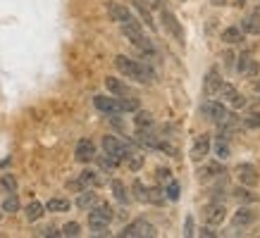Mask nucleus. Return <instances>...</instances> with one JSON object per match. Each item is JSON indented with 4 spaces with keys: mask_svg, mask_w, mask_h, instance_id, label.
<instances>
[{
    "mask_svg": "<svg viewBox=\"0 0 260 238\" xmlns=\"http://www.w3.org/2000/svg\"><path fill=\"white\" fill-rule=\"evenodd\" d=\"M103 150H105V155H110V158L117 159V162H124V159L129 158V153H134L129 143H124V141L115 138V136H105L103 138Z\"/></svg>",
    "mask_w": 260,
    "mask_h": 238,
    "instance_id": "obj_4",
    "label": "nucleus"
},
{
    "mask_svg": "<svg viewBox=\"0 0 260 238\" xmlns=\"http://www.w3.org/2000/svg\"><path fill=\"white\" fill-rule=\"evenodd\" d=\"M96 202H98L96 193H91V191H82V196L77 198V207H82V210H91Z\"/></svg>",
    "mask_w": 260,
    "mask_h": 238,
    "instance_id": "obj_23",
    "label": "nucleus"
},
{
    "mask_svg": "<svg viewBox=\"0 0 260 238\" xmlns=\"http://www.w3.org/2000/svg\"><path fill=\"white\" fill-rule=\"evenodd\" d=\"M62 236H69V238H74V236H79L82 234V226L77 224V222H69V224L62 226V231H60Z\"/></svg>",
    "mask_w": 260,
    "mask_h": 238,
    "instance_id": "obj_35",
    "label": "nucleus"
},
{
    "mask_svg": "<svg viewBox=\"0 0 260 238\" xmlns=\"http://www.w3.org/2000/svg\"><path fill=\"white\" fill-rule=\"evenodd\" d=\"M45 210H50V212H67L69 210V200L67 198H50V200H48V205H45Z\"/></svg>",
    "mask_w": 260,
    "mask_h": 238,
    "instance_id": "obj_27",
    "label": "nucleus"
},
{
    "mask_svg": "<svg viewBox=\"0 0 260 238\" xmlns=\"http://www.w3.org/2000/svg\"><path fill=\"white\" fill-rule=\"evenodd\" d=\"M108 14L112 17V22H117L120 27L127 24V22H134V19H136L124 5H117V2H108Z\"/></svg>",
    "mask_w": 260,
    "mask_h": 238,
    "instance_id": "obj_10",
    "label": "nucleus"
},
{
    "mask_svg": "<svg viewBox=\"0 0 260 238\" xmlns=\"http://www.w3.org/2000/svg\"><path fill=\"white\" fill-rule=\"evenodd\" d=\"M165 191L163 188H148V202H153V205H163L165 202Z\"/></svg>",
    "mask_w": 260,
    "mask_h": 238,
    "instance_id": "obj_32",
    "label": "nucleus"
},
{
    "mask_svg": "<svg viewBox=\"0 0 260 238\" xmlns=\"http://www.w3.org/2000/svg\"><path fill=\"white\" fill-rule=\"evenodd\" d=\"M196 231H193V217H186V222H184V236L191 238Z\"/></svg>",
    "mask_w": 260,
    "mask_h": 238,
    "instance_id": "obj_44",
    "label": "nucleus"
},
{
    "mask_svg": "<svg viewBox=\"0 0 260 238\" xmlns=\"http://www.w3.org/2000/svg\"><path fill=\"white\" fill-rule=\"evenodd\" d=\"M41 236H60V231L55 229V226H48V229H43Z\"/></svg>",
    "mask_w": 260,
    "mask_h": 238,
    "instance_id": "obj_46",
    "label": "nucleus"
},
{
    "mask_svg": "<svg viewBox=\"0 0 260 238\" xmlns=\"http://www.w3.org/2000/svg\"><path fill=\"white\" fill-rule=\"evenodd\" d=\"M134 196H136V200H141V202H148V188L141 184V181H134Z\"/></svg>",
    "mask_w": 260,
    "mask_h": 238,
    "instance_id": "obj_36",
    "label": "nucleus"
},
{
    "mask_svg": "<svg viewBox=\"0 0 260 238\" xmlns=\"http://www.w3.org/2000/svg\"><path fill=\"white\" fill-rule=\"evenodd\" d=\"M127 164L136 172V169H141L143 167V155H138V153H129V158H127Z\"/></svg>",
    "mask_w": 260,
    "mask_h": 238,
    "instance_id": "obj_38",
    "label": "nucleus"
},
{
    "mask_svg": "<svg viewBox=\"0 0 260 238\" xmlns=\"http://www.w3.org/2000/svg\"><path fill=\"white\" fill-rule=\"evenodd\" d=\"M236 72L244 74V77H248V79H253V77H258V62L251 60V57H239V62H236Z\"/></svg>",
    "mask_w": 260,
    "mask_h": 238,
    "instance_id": "obj_16",
    "label": "nucleus"
},
{
    "mask_svg": "<svg viewBox=\"0 0 260 238\" xmlns=\"http://www.w3.org/2000/svg\"><path fill=\"white\" fill-rule=\"evenodd\" d=\"M210 2H213V5H217V7H219V5H227V0H210Z\"/></svg>",
    "mask_w": 260,
    "mask_h": 238,
    "instance_id": "obj_47",
    "label": "nucleus"
},
{
    "mask_svg": "<svg viewBox=\"0 0 260 238\" xmlns=\"http://www.w3.org/2000/svg\"><path fill=\"white\" fill-rule=\"evenodd\" d=\"M201 115H203L206 119H210V121H217V124H219V121H224V119H227L229 112H227V107L222 105V103L206 100V103L201 105Z\"/></svg>",
    "mask_w": 260,
    "mask_h": 238,
    "instance_id": "obj_6",
    "label": "nucleus"
},
{
    "mask_svg": "<svg viewBox=\"0 0 260 238\" xmlns=\"http://www.w3.org/2000/svg\"><path fill=\"white\" fill-rule=\"evenodd\" d=\"M165 198H167V200H177V198H179V186H177V181H167V188H165Z\"/></svg>",
    "mask_w": 260,
    "mask_h": 238,
    "instance_id": "obj_39",
    "label": "nucleus"
},
{
    "mask_svg": "<svg viewBox=\"0 0 260 238\" xmlns=\"http://www.w3.org/2000/svg\"><path fill=\"white\" fill-rule=\"evenodd\" d=\"M105 86H108V91H110V93H115L117 98H124V95H131V91H129V86H127L124 81L115 79V77H108V79H105Z\"/></svg>",
    "mask_w": 260,
    "mask_h": 238,
    "instance_id": "obj_18",
    "label": "nucleus"
},
{
    "mask_svg": "<svg viewBox=\"0 0 260 238\" xmlns=\"http://www.w3.org/2000/svg\"><path fill=\"white\" fill-rule=\"evenodd\" d=\"M160 22H163V27L174 36V39L179 40V43H184V29H181V24L177 22V17L170 12V10H165V7H160Z\"/></svg>",
    "mask_w": 260,
    "mask_h": 238,
    "instance_id": "obj_7",
    "label": "nucleus"
},
{
    "mask_svg": "<svg viewBox=\"0 0 260 238\" xmlns=\"http://www.w3.org/2000/svg\"><path fill=\"white\" fill-rule=\"evenodd\" d=\"M79 181H82L84 186H98L100 184V176H98L96 172H88V169H86V172H82Z\"/></svg>",
    "mask_w": 260,
    "mask_h": 238,
    "instance_id": "obj_33",
    "label": "nucleus"
},
{
    "mask_svg": "<svg viewBox=\"0 0 260 238\" xmlns=\"http://www.w3.org/2000/svg\"><path fill=\"white\" fill-rule=\"evenodd\" d=\"M201 236H206V238H215L217 234L210 229V226H201Z\"/></svg>",
    "mask_w": 260,
    "mask_h": 238,
    "instance_id": "obj_45",
    "label": "nucleus"
},
{
    "mask_svg": "<svg viewBox=\"0 0 260 238\" xmlns=\"http://www.w3.org/2000/svg\"><path fill=\"white\" fill-rule=\"evenodd\" d=\"M115 67L122 72L127 79H134V81H138V83H151L153 81L151 67H146L143 62H136V60H131V57H127V55H117V57H115Z\"/></svg>",
    "mask_w": 260,
    "mask_h": 238,
    "instance_id": "obj_1",
    "label": "nucleus"
},
{
    "mask_svg": "<svg viewBox=\"0 0 260 238\" xmlns=\"http://www.w3.org/2000/svg\"><path fill=\"white\" fill-rule=\"evenodd\" d=\"M134 141H136L138 146H143V148H153V150H158V138L151 133V129H138L136 136H134Z\"/></svg>",
    "mask_w": 260,
    "mask_h": 238,
    "instance_id": "obj_17",
    "label": "nucleus"
},
{
    "mask_svg": "<svg viewBox=\"0 0 260 238\" xmlns=\"http://www.w3.org/2000/svg\"><path fill=\"white\" fill-rule=\"evenodd\" d=\"M236 5H239V7H241V5H246V0H236Z\"/></svg>",
    "mask_w": 260,
    "mask_h": 238,
    "instance_id": "obj_48",
    "label": "nucleus"
},
{
    "mask_svg": "<svg viewBox=\"0 0 260 238\" xmlns=\"http://www.w3.org/2000/svg\"><path fill=\"white\" fill-rule=\"evenodd\" d=\"M222 40H224V43H229V45H236V43H241V40H244V31H241L239 27L224 29V31H222Z\"/></svg>",
    "mask_w": 260,
    "mask_h": 238,
    "instance_id": "obj_21",
    "label": "nucleus"
},
{
    "mask_svg": "<svg viewBox=\"0 0 260 238\" xmlns=\"http://www.w3.org/2000/svg\"><path fill=\"white\" fill-rule=\"evenodd\" d=\"M256 222V212L248 210V207H241L239 212H234V224L236 226H248Z\"/></svg>",
    "mask_w": 260,
    "mask_h": 238,
    "instance_id": "obj_20",
    "label": "nucleus"
},
{
    "mask_svg": "<svg viewBox=\"0 0 260 238\" xmlns=\"http://www.w3.org/2000/svg\"><path fill=\"white\" fill-rule=\"evenodd\" d=\"M122 238H153L155 236V226L148 224L146 219H136V222H131L129 226H124V231L120 234Z\"/></svg>",
    "mask_w": 260,
    "mask_h": 238,
    "instance_id": "obj_5",
    "label": "nucleus"
},
{
    "mask_svg": "<svg viewBox=\"0 0 260 238\" xmlns=\"http://www.w3.org/2000/svg\"><path fill=\"white\" fill-rule=\"evenodd\" d=\"M241 31H244V34H260V17L258 14L246 17V19L241 22Z\"/></svg>",
    "mask_w": 260,
    "mask_h": 238,
    "instance_id": "obj_25",
    "label": "nucleus"
},
{
    "mask_svg": "<svg viewBox=\"0 0 260 238\" xmlns=\"http://www.w3.org/2000/svg\"><path fill=\"white\" fill-rule=\"evenodd\" d=\"M134 121H136V129H153V117H151V112L136 110V117H134Z\"/></svg>",
    "mask_w": 260,
    "mask_h": 238,
    "instance_id": "obj_26",
    "label": "nucleus"
},
{
    "mask_svg": "<svg viewBox=\"0 0 260 238\" xmlns=\"http://www.w3.org/2000/svg\"><path fill=\"white\" fill-rule=\"evenodd\" d=\"M155 179L163 181V184H167V181H172V172H170L167 167H158V169H155Z\"/></svg>",
    "mask_w": 260,
    "mask_h": 238,
    "instance_id": "obj_40",
    "label": "nucleus"
},
{
    "mask_svg": "<svg viewBox=\"0 0 260 238\" xmlns=\"http://www.w3.org/2000/svg\"><path fill=\"white\" fill-rule=\"evenodd\" d=\"M120 110H122V112H136L138 100L131 98V95H124V98H120Z\"/></svg>",
    "mask_w": 260,
    "mask_h": 238,
    "instance_id": "obj_30",
    "label": "nucleus"
},
{
    "mask_svg": "<svg viewBox=\"0 0 260 238\" xmlns=\"http://www.w3.org/2000/svg\"><path fill=\"white\" fill-rule=\"evenodd\" d=\"M93 105H96V110H100V112H105V115H120L122 110H120V100H115V98H105V95H96L93 98Z\"/></svg>",
    "mask_w": 260,
    "mask_h": 238,
    "instance_id": "obj_11",
    "label": "nucleus"
},
{
    "mask_svg": "<svg viewBox=\"0 0 260 238\" xmlns=\"http://www.w3.org/2000/svg\"><path fill=\"white\" fill-rule=\"evenodd\" d=\"M74 158L79 159V162H91V159H96V146H93L91 141H79L77 148H74Z\"/></svg>",
    "mask_w": 260,
    "mask_h": 238,
    "instance_id": "obj_13",
    "label": "nucleus"
},
{
    "mask_svg": "<svg viewBox=\"0 0 260 238\" xmlns=\"http://www.w3.org/2000/svg\"><path fill=\"white\" fill-rule=\"evenodd\" d=\"M17 210H19V198H17L14 193H10L7 198L2 200V212H10V214H12V212H17Z\"/></svg>",
    "mask_w": 260,
    "mask_h": 238,
    "instance_id": "obj_31",
    "label": "nucleus"
},
{
    "mask_svg": "<svg viewBox=\"0 0 260 238\" xmlns=\"http://www.w3.org/2000/svg\"><path fill=\"white\" fill-rule=\"evenodd\" d=\"M134 7H136V12L141 14V19L146 22V27L155 29V22H153V17H151V12H148V7H146L143 2H138V0H134Z\"/></svg>",
    "mask_w": 260,
    "mask_h": 238,
    "instance_id": "obj_29",
    "label": "nucleus"
},
{
    "mask_svg": "<svg viewBox=\"0 0 260 238\" xmlns=\"http://www.w3.org/2000/svg\"><path fill=\"white\" fill-rule=\"evenodd\" d=\"M208 150H210V136L208 133H201L196 141H193V146H191V159L193 162H201V159L208 155Z\"/></svg>",
    "mask_w": 260,
    "mask_h": 238,
    "instance_id": "obj_9",
    "label": "nucleus"
},
{
    "mask_svg": "<svg viewBox=\"0 0 260 238\" xmlns=\"http://www.w3.org/2000/svg\"><path fill=\"white\" fill-rule=\"evenodd\" d=\"M229 155H232V146H229V141L217 136V141H215V158H217V159H227Z\"/></svg>",
    "mask_w": 260,
    "mask_h": 238,
    "instance_id": "obj_22",
    "label": "nucleus"
},
{
    "mask_svg": "<svg viewBox=\"0 0 260 238\" xmlns=\"http://www.w3.org/2000/svg\"><path fill=\"white\" fill-rule=\"evenodd\" d=\"M219 86H222V79H219L217 69H210V72H208V77H206V86H203L206 93H208V95H217Z\"/></svg>",
    "mask_w": 260,
    "mask_h": 238,
    "instance_id": "obj_19",
    "label": "nucleus"
},
{
    "mask_svg": "<svg viewBox=\"0 0 260 238\" xmlns=\"http://www.w3.org/2000/svg\"><path fill=\"white\" fill-rule=\"evenodd\" d=\"M206 222L208 224H222L224 222V217H227V210H224V205L222 202H210L206 205Z\"/></svg>",
    "mask_w": 260,
    "mask_h": 238,
    "instance_id": "obj_12",
    "label": "nucleus"
},
{
    "mask_svg": "<svg viewBox=\"0 0 260 238\" xmlns=\"http://www.w3.org/2000/svg\"><path fill=\"white\" fill-rule=\"evenodd\" d=\"M0 184H2V188H5L7 193H14V191H17V179H14L12 174H2V181H0Z\"/></svg>",
    "mask_w": 260,
    "mask_h": 238,
    "instance_id": "obj_37",
    "label": "nucleus"
},
{
    "mask_svg": "<svg viewBox=\"0 0 260 238\" xmlns=\"http://www.w3.org/2000/svg\"><path fill=\"white\" fill-rule=\"evenodd\" d=\"M122 34H124V36H127L129 40H131L134 45H136L141 53H146V55H153V53H155L153 43H151L148 39H146V36H143V29H141V24H138V19L122 24Z\"/></svg>",
    "mask_w": 260,
    "mask_h": 238,
    "instance_id": "obj_3",
    "label": "nucleus"
},
{
    "mask_svg": "<svg viewBox=\"0 0 260 238\" xmlns=\"http://www.w3.org/2000/svg\"><path fill=\"white\" fill-rule=\"evenodd\" d=\"M43 212H45V205H41V202L34 200V202H29L27 205V219L29 222H39V219L43 217Z\"/></svg>",
    "mask_w": 260,
    "mask_h": 238,
    "instance_id": "obj_24",
    "label": "nucleus"
},
{
    "mask_svg": "<svg viewBox=\"0 0 260 238\" xmlns=\"http://www.w3.org/2000/svg\"><path fill=\"white\" fill-rule=\"evenodd\" d=\"M244 124H246L248 129H260V112H256V115H248Z\"/></svg>",
    "mask_w": 260,
    "mask_h": 238,
    "instance_id": "obj_41",
    "label": "nucleus"
},
{
    "mask_svg": "<svg viewBox=\"0 0 260 238\" xmlns=\"http://www.w3.org/2000/svg\"><path fill=\"white\" fill-rule=\"evenodd\" d=\"M219 174H224V169L219 167V162H213V164H203L198 172H196V176H198V181H210V179H217Z\"/></svg>",
    "mask_w": 260,
    "mask_h": 238,
    "instance_id": "obj_15",
    "label": "nucleus"
},
{
    "mask_svg": "<svg viewBox=\"0 0 260 238\" xmlns=\"http://www.w3.org/2000/svg\"><path fill=\"white\" fill-rule=\"evenodd\" d=\"M236 174H239V181H241L244 186H256L258 184V169H256L253 164H239Z\"/></svg>",
    "mask_w": 260,
    "mask_h": 238,
    "instance_id": "obj_14",
    "label": "nucleus"
},
{
    "mask_svg": "<svg viewBox=\"0 0 260 238\" xmlns=\"http://www.w3.org/2000/svg\"><path fill=\"white\" fill-rule=\"evenodd\" d=\"M112 207L110 205H93V210L88 212V224L96 231V236H108V224L112 219Z\"/></svg>",
    "mask_w": 260,
    "mask_h": 238,
    "instance_id": "obj_2",
    "label": "nucleus"
},
{
    "mask_svg": "<svg viewBox=\"0 0 260 238\" xmlns=\"http://www.w3.org/2000/svg\"><path fill=\"white\" fill-rule=\"evenodd\" d=\"M112 196L120 200L122 205H129V196H127V188L122 181H112Z\"/></svg>",
    "mask_w": 260,
    "mask_h": 238,
    "instance_id": "obj_28",
    "label": "nucleus"
},
{
    "mask_svg": "<svg viewBox=\"0 0 260 238\" xmlns=\"http://www.w3.org/2000/svg\"><path fill=\"white\" fill-rule=\"evenodd\" d=\"M253 14H258V17H260V2H258V7H256V12H253Z\"/></svg>",
    "mask_w": 260,
    "mask_h": 238,
    "instance_id": "obj_49",
    "label": "nucleus"
},
{
    "mask_svg": "<svg viewBox=\"0 0 260 238\" xmlns=\"http://www.w3.org/2000/svg\"><path fill=\"white\" fill-rule=\"evenodd\" d=\"M138 2H143L148 10H151V7H153V10H160V7L165 5V0H138Z\"/></svg>",
    "mask_w": 260,
    "mask_h": 238,
    "instance_id": "obj_43",
    "label": "nucleus"
},
{
    "mask_svg": "<svg viewBox=\"0 0 260 238\" xmlns=\"http://www.w3.org/2000/svg\"><path fill=\"white\" fill-rule=\"evenodd\" d=\"M217 95H219V98H224L227 103H232L234 107H244V105H246V98L236 91L232 83H224V81H222V86H219Z\"/></svg>",
    "mask_w": 260,
    "mask_h": 238,
    "instance_id": "obj_8",
    "label": "nucleus"
},
{
    "mask_svg": "<svg viewBox=\"0 0 260 238\" xmlns=\"http://www.w3.org/2000/svg\"><path fill=\"white\" fill-rule=\"evenodd\" d=\"M234 196H236V200H241V202H256L258 200V196H253L248 188H236Z\"/></svg>",
    "mask_w": 260,
    "mask_h": 238,
    "instance_id": "obj_34",
    "label": "nucleus"
},
{
    "mask_svg": "<svg viewBox=\"0 0 260 238\" xmlns=\"http://www.w3.org/2000/svg\"><path fill=\"white\" fill-rule=\"evenodd\" d=\"M98 162H100V167H103V169H115V167L120 164L117 159H112V158H110V155H105V158H100V159H98Z\"/></svg>",
    "mask_w": 260,
    "mask_h": 238,
    "instance_id": "obj_42",
    "label": "nucleus"
}]
</instances>
